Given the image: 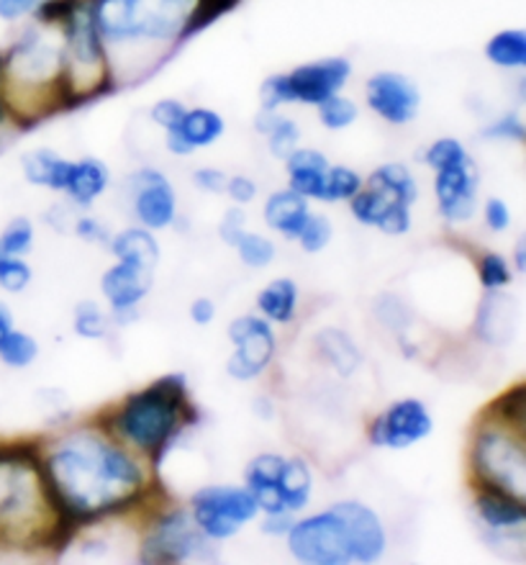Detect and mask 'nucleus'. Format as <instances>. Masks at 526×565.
Segmentation results:
<instances>
[{"instance_id": "nucleus-41", "label": "nucleus", "mask_w": 526, "mask_h": 565, "mask_svg": "<svg viewBox=\"0 0 526 565\" xmlns=\"http://www.w3.org/2000/svg\"><path fill=\"white\" fill-rule=\"evenodd\" d=\"M375 226H378L380 232L390 234V237L406 234L408 230H411V206H408V203H404V201H390Z\"/></svg>"}, {"instance_id": "nucleus-34", "label": "nucleus", "mask_w": 526, "mask_h": 565, "mask_svg": "<svg viewBox=\"0 0 526 565\" xmlns=\"http://www.w3.org/2000/svg\"><path fill=\"white\" fill-rule=\"evenodd\" d=\"M239 257L247 268H267L275 260V245L267 237H260V234L253 232H241V237L237 239Z\"/></svg>"}, {"instance_id": "nucleus-49", "label": "nucleus", "mask_w": 526, "mask_h": 565, "mask_svg": "<svg viewBox=\"0 0 526 565\" xmlns=\"http://www.w3.org/2000/svg\"><path fill=\"white\" fill-rule=\"evenodd\" d=\"M193 180H195V185L203 188V191H208V193H222L224 188H226V175H224L222 170H216V168L195 170Z\"/></svg>"}, {"instance_id": "nucleus-4", "label": "nucleus", "mask_w": 526, "mask_h": 565, "mask_svg": "<svg viewBox=\"0 0 526 565\" xmlns=\"http://www.w3.org/2000/svg\"><path fill=\"white\" fill-rule=\"evenodd\" d=\"M193 0H98L100 34L111 42L178 34Z\"/></svg>"}, {"instance_id": "nucleus-16", "label": "nucleus", "mask_w": 526, "mask_h": 565, "mask_svg": "<svg viewBox=\"0 0 526 565\" xmlns=\"http://www.w3.org/2000/svg\"><path fill=\"white\" fill-rule=\"evenodd\" d=\"M516 327H519V303L516 298L491 290L489 298H483L477 309L475 332L489 344H508L514 340Z\"/></svg>"}, {"instance_id": "nucleus-11", "label": "nucleus", "mask_w": 526, "mask_h": 565, "mask_svg": "<svg viewBox=\"0 0 526 565\" xmlns=\"http://www.w3.org/2000/svg\"><path fill=\"white\" fill-rule=\"evenodd\" d=\"M434 193L439 211H442L447 222L460 224L473 218L477 206V168L470 160V154L465 160L450 164V168L437 170Z\"/></svg>"}, {"instance_id": "nucleus-51", "label": "nucleus", "mask_w": 526, "mask_h": 565, "mask_svg": "<svg viewBox=\"0 0 526 565\" xmlns=\"http://www.w3.org/2000/svg\"><path fill=\"white\" fill-rule=\"evenodd\" d=\"M290 527H293V520H290V512L267 514V520L262 522V532H267V535H288Z\"/></svg>"}, {"instance_id": "nucleus-47", "label": "nucleus", "mask_w": 526, "mask_h": 565, "mask_svg": "<svg viewBox=\"0 0 526 565\" xmlns=\"http://www.w3.org/2000/svg\"><path fill=\"white\" fill-rule=\"evenodd\" d=\"M245 230H247V226H245V214H241L239 209L226 211L224 222H222V226H218V232H222V239L229 247L237 245V239L241 237V232H245Z\"/></svg>"}, {"instance_id": "nucleus-18", "label": "nucleus", "mask_w": 526, "mask_h": 565, "mask_svg": "<svg viewBox=\"0 0 526 565\" xmlns=\"http://www.w3.org/2000/svg\"><path fill=\"white\" fill-rule=\"evenodd\" d=\"M282 462H286V458H280V455H260V458H255L247 468V489L255 497L260 512L265 514L288 512L278 491Z\"/></svg>"}, {"instance_id": "nucleus-9", "label": "nucleus", "mask_w": 526, "mask_h": 565, "mask_svg": "<svg viewBox=\"0 0 526 565\" xmlns=\"http://www.w3.org/2000/svg\"><path fill=\"white\" fill-rule=\"evenodd\" d=\"M365 98L371 111L394 127L411 124L421 106L419 88L400 73H375L365 85Z\"/></svg>"}, {"instance_id": "nucleus-23", "label": "nucleus", "mask_w": 526, "mask_h": 565, "mask_svg": "<svg viewBox=\"0 0 526 565\" xmlns=\"http://www.w3.org/2000/svg\"><path fill=\"white\" fill-rule=\"evenodd\" d=\"M316 344L326 363L336 373L344 375V379L355 373L359 363H363V352L357 350L355 340L347 332H342V329H324V332H319Z\"/></svg>"}, {"instance_id": "nucleus-25", "label": "nucleus", "mask_w": 526, "mask_h": 565, "mask_svg": "<svg viewBox=\"0 0 526 565\" xmlns=\"http://www.w3.org/2000/svg\"><path fill=\"white\" fill-rule=\"evenodd\" d=\"M311 489H313V478L311 470L303 460H286L282 462L280 478H278V491L282 504H286L288 512H298L309 504L311 499Z\"/></svg>"}, {"instance_id": "nucleus-28", "label": "nucleus", "mask_w": 526, "mask_h": 565, "mask_svg": "<svg viewBox=\"0 0 526 565\" xmlns=\"http://www.w3.org/2000/svg\"><path fill=\"white\" fill-rule=\"evenodd\" d=\"M485 57L496 67L504 70H522L526 67V31L524 29H506L491 36L485 44Z\"/></svg>"}, {"instance_id": "nucleus-50", "label": "nucleus", "mask_w": 526, "mask_h": 565, "mask_svg": "<svg viewBox=\"0 0 526 565\" xmlns=\"http://www.w3.org/2000/svg\"><path fill=\"white\" fill-rule=\"evenodd\" d=\"M214 317H216V306L211 298H195V301L191 303V319L195 321V324L206 327L214 321Z\"/></svg>"}, {"instance_id": "nucleus-20", "label": "nucleus", "mask_w": 526, "mask_h": 565, "mask_svg": "<svg viewBox=\"0 0 526 565\" xmlns=\"http://www.w3.org/2000/svg\"><path fill=\"white\" fill-rule=\"evenodd\" d=\"M21 170L23 178H26L31 185L65 191L73 162L62 160L57 152H52V149H34V152H26L21 157Z\"/></svg>"}, {"instance_id": "nucleus-46", "label": "nucleus", "mask_w": 526, "mask_h": 565, "mask_svg": "<svg viewBox=\"0 0 526 565\" xmlns=\"http://www.w3.org/2000/svg\"><path fill=\"white\" fill-rule=\"evenodd\" d=\"M226 193L232 195L234 203H239V206H245V203H253L255 195H257V185L249 180L247 175H234L226 180Z\"/></svg>"}, {"instance_id": "nucleus-8", "label": "nucleus", "mask_w": 526, "mask_h": 565, "mask_svg": "<svg viewBox=\"0 0 526 565\" xmlns=\"http://www.w3.org/2000/svg\"><path fill=\"white\" fill-rule=\"evenodd\" d=\"M229 340L234 342V355L226 363V371L237 381L257 379L275 352V334L270 321L260 317L234 319L229 324Z\"/></svg>"}, {"instance_id": "nucleus-39", "label": "nucleus", "mask_w": 526, "mask_h": 565, "mask_svg": "<svg viewBox=\"0 0 526 565\" xmlns=\"http://www.w3.org/2000/svg\"><path fill=\"white\" fill-rule=\"evenodd\" d=\"M31 282V268L26 260H21V257H13V255H6L3 263H0V288L6 290V294H21V290H26Z\"/></svg>"}, {"instance_id": "nucleus-24", "label": "nucleus", "mask_w": 526, "mask_h": 565, "mask_svg": "<svg viewBox=\"0 0 526 565\" xmlns=\"http://www.w3.org/2000/svg\"><path fill=\"white\" fill-rule=\"evenodd\" d=\"M255 129L267 137V147H270V152L278 157V160H286V157L298 147V139H301V131H298L293 119L278 116V111H267V108L257 114Z\"/></svg>"}, {"instance_id": "nucleus-38", "label": "nucleus", "mask_w": 526, "mask_h": 565, "mask_svg": "<svg viewBox=\"0 0 526 565\" xmlns=\"http://www.w3.org/2000/svg\"><path fill=\"white\" fill-rule=\"evenodd\" d=\"M465 157H468L465 147H462L458 139L442 137V139H437L434 145L427 149V154H423V162H427L429 168L437 172V170H442V168H450V164H454V162L465 160Z\"/></svg>"}, {"instance_id": "nucleus-19", "label": "nucleus", "mask_w": 526, "mask_h": 565, "mask_svg": "<svg viewBox=\"0 0 526 565\" xmlns=\"http://www.w3.org/2000/svg\"><path fill=\"white\" fill-rule=\"evenodd\" d=\"M311 216L309 201L296 191H278L272 193L265 203V222L270 230L286 234V237L296 239L298 232L303 230L305 218Z\"/></svg>"}, {"instance_id": "nucleus-31", "label": "nucleus", "mask_w": 526, "mask_h": 565, "mask_svg": "<svg viewBox=\"0 0 526 565\" xmlns=\"http://www.w3.org/2000/svg\"><path fill=\"white\" fill-rule=\"evenodd\" d=\"M350 201H352L350 209H352V214H355L357 222L365 224V226H375V224H378L383 211H386L388 203L396 201V199H394V195H388L386 191H380V188L367 185V191L359 188V191L352 195Z\"/></svg>"}, {"instance_id": "nucleus-10", "label": "nucleus", "mask_w": 526, "mask_h": 565, "mask_svg": "<svg viewBox=\"0 0 526 565\" xmlns=\"http://www.w3.org/2000/svg\"><path fill=\"white\" fill-rule=\"evenodd\" d=\"M431 429H434V422H431L427 406L416 398H404L375 419L371 439L373 445L388 447V450H406L419 439L429 437Z\"/></svg>"}, {"instance_id": "nucleus-26", "label": "nucleus", "mask_w": 526, "mask_h": 565, "mask_svg": "<svg viewBox=\"0 0 526 565\" xmlns=\"http://www.w3.org/2000/svg\"><path fill=\"white\" fill-rule=\"evenodd\" d=\"M111 249L119 260L144 265L149 270H154L157 260H160V245H157V239L149 234V230L121 232L119 237L111 242Z\"/></svg>"}, {"instance_id": "nucleus-30", "label": "nucleus", "mask_w": 526, "mask_h": 565, "mask_svg": "<svg viewBox=\"0 0 526 565\" xmlns=\"http://www.w3.org/2000/svg\"><path fill=\"white\" fill-rule=\"evenodd\" d=\"M36 355H39L36 340L26 332H19V329H11V332L3 337V342H0V363L8 367H15V371L29 367L36 360Z\"/></svg>"}, {"instance_id": "nucleus-32", "label": "nucleus", "mask_w": 526, "mask_h": 565, "mask_svg": "<svg viewBox=\"0 0 526 565\" xmlns=\"http://www.w3.org/2000/svg\"><path fill=\"white\" fill-rule=\"evenodd\" d=\"M319 121L324 124L326 129H347L357 121V104L350 100L347 96H340L334 93L332 98H326L324 104H319Z\"/></svg>"}, {"instance_id": "nucleus-17", "label": "nucleus", "mask_w": 526, "mask_h": 565, "mask_svg": "<svg viewBox=\"0 0 526 565\" xmlns=\"http://www.w3.org/2000/svg\"><path fill=\"white\" fill-rule=\"evenodd\" d=\"M288 175H290V191L301 193L303 199H319L324 201L326 195V172L332 164L316 149H293L286 157Z\"/></svg>"}, {"instance_id": "nucleus-48", "label": "nucleus", "mask_w": 526, "mask_h": 565, "mask_svg": "<svg viewBox=\"0 0 526 565\" xmlns=\"http://www.w3.org/2000/svg\"><path fill=\"white\" fill-rule=\"evenodd\" d=\"M39 3H42V0H0V21H21L23 15L34 13Z\"/></svg>"}, {"instance_id": "nucleus-35", "label": "nucleus", "mask_w": 526, "mask_h": 565, "mask_svg": "<svg viewBox=\"0 0 526 565\" xmlns=\"http://www.w3.org/2000/svg\"><path fill=\"white\" fill-rule=\"evenodd\" d=\"M73 327L85 340H100L108 332V319L96 301H80L75 309Z\"/></svg>"}, {"instance_id": "nucleus-13", "label": "nucleus", "mask_w": 526, "mask_h": 565, "mask_svg": "<svg viewBox=\"0 0 526 565\" xmlns=\"http://www.w3.org/2000/svg\"><path fill=\"white\" fill-rule=\"evenodd\" d=\"M139 191L133 199V211L147 230H164L175 218V191L168 178L157 170H141L137 175Z\"/></svg>"}, {"instance_id": "nucleus-54", "label": "nucleus", "mask_w": 526, "mask_h": 565, "mask_svg": "<svg viewBox=\"0 0 526 565\" xmlns=\"http://www.w3.org/2000/svg\"><path fill=\"white\" fill-rule=\"evenodd\" d=\"M516 268L522 273L526 270V242L519 239V245H516Z\"/></svg>"}, {"instance_id": "nucleus-55", "label": "nucleus", "mask_w": 526, "mask_h": 565, "mask_svg": "<svg viewBox=\"0 0 526 565\" xmlns=\"http://www.w3.org/2000/svg\"><path fill=\"white\" fill-rule=\"evenodd\" d=\"M3 257H6V253H3V249H0V263H3Z\"/></svg>"}, {"instance_id": "nucleus-15", "label": "nucleus", "mask_w": 526, "mask_h": 565, "mask_svg": "<svg viewBox=\"0 0 526 565\" xmlns=\"http://www.w3.org/2000/svg\"><path fill=\"white\" fill-rule=\"evenodd\" d=\"M226 129L224 116L211 108H191L175 127L168 129V149L172 154H191L193 149L214 145Z\"/></svg>"}, {"instance_id": "nucleus-21", "label": "nucleus", "mask_w": 526, "mask_h": 565, "mask_svg": "<svg viewBox=\"0 0 526 565\" xmlns=\"http://www.w3.org/2000/svg\"><path fill=\"white\" fill-rule=\"evenodd\" d=\"M477 514L493 530H522L526 522L522 499H516L506 491L489 489V486L477 497Z\"/></svg>"}, {"instance_id": "nucleus-12", "label": "nucleus", "mask_w": 526, "mask_h": 565, "mask_svg": "<svg viewBox=\"0 0 526 565\" xmlns=\"http://www.w3.org/2000/svg\"><path fill=\"white\" fill-rule=\"evenodd\" d=\"M201 530L191 524L185 512H172L157 524L144 543V563H178L201 551Z\"/></svg>"}, {"instance_id": "nucleus-29", "label": "nucleus", "mask_w": 526, "mask_h": 565, "mask_svg": "<svg viewBox=\"0 0 526 565\" xmlns=\"http://www.w3.org/2000/svg\"><path fill=\"white\" fill-rule=\"evenodd\" d=\"M371 185L380 188V191L394 195L396 201L408 203V206H414L416 199H419V188H416L414 175L408 172L406 164L400 162H388L375 170L371 175Z\"/></svg>"}, {"instance_id": "nucleus-37", "label": "nucleus", "mask_w": 526, "mask_h": 565, "mask_svg": "<svg viewBox=\"0 0 526 565\" xmlns=\"http://www.w3.org/2000/svg\"><path fill=\"white\" fill-rule=\"evenodd\" d=\"M332 234H334V230H332V222H329L326 216H309L305 218V224H303V230L298 232V242H301V247L305 249V253H321V249H324L329 242H332Z\"/></svg>"}, {"instance_id": "nucleus-14", "label": "nucleus", "mask_w": 526, "mask_h": 565, "mask_svg": "<svg viewBox=\"0 0 526 565\" xmlns=\"http://www.w3.org/2000/svg\"><path fill=\"white\" fill-rule=\"evenodd\" d=\"M152 276L154 270L144 268V265L121 260L106 270L100 288H104V296L116 313H129L137 309V303L152 288Z\"/></svg>"}, {"instance_id": "nucleus-33", "label": "nucleus", "mask_w": 526, "mask_h": 565, "mask_svg": "<svg viewBox=\"0 0 526 565\" xmlns=\"http://www.w3.org/2000/svg\"><path fill=\"white\" fill-rule=\"evenodd\" d=\"M34 247V224L26 216L13 218L11 224H6V230L0 232V249L6 255L23 257L29 249Z\"/></svg>"}, {"instance_id": "nucleus-43", "label": "nucleus", "mask_w": 526, "mask_h": 565, "mask_svg": "<svg viewBox=\"0 0 526 565\" xmlns=\"http://www.w3.org/2000/svg\"><path fill=\"white\" fill-rule=\"evenodd\" d=\"M185 111H187V108L180 104V100H175V98L157 100V104L152 106V121L160 124V127L168 131V129L175 127L180 119H183Z\"/></svg>"}, {"instance_id": "nucleus-6", "label": "nucleus", "mask_w": 526, "mask_h": 565, "mask_svg": "<svg viewBox=\"0 0 526 565\" xmlns=\"http://www.w3.org/2000/svg\"><path fill=\"white\" fill-rule=\"evenodd\" d=\"M260 507L249 489L237 486H206L193 497V520L203 537L226 540L237 535L241 524L253 522Z\"/></svg>"}, {"instance_id": "nucleus-7", "label": "nucleus", "mask_w": 526, "mask_h": 565, "mask_svg": "<svg viewBox=\"0 0 526 565\" xmlns=\"http://www.w3.org/2000/svg\"><path fill=\"white\" fill-rule=\"evenodd\" d=\"M524 447L519 443L501 435H483L475 445V470L481 473L483 483L489 489H498L512 493V497H524Z\"/></svg>"}, {"instance_id": "nucleus-42", "label": "nucleus", "mask_w": 526, "mask_h": 565, "mask_svg": "<svg viewBox=\"0 0 526 565\" xmlns=\"http://www.w3.org/2000/svg\"><path fill=\"white\" fill-rule=\"evenodd\" d=\"M483 137L485 139H496V141H506V139L524 141L526 139V127H524L519 114H506V116H501V119L493 121L491 127L483 131Z\"/></svg>"}, {"instance_id": "nucleus-36", "label": "nucleus", "mask_w": 526, "mask_h": 565, "mask_svg": "<svg viewBox=\"0 0 526 565\" xmlns=\"http://www.w3.org/2000/svg\"><path fill=\"white\" fill-rule=\"evenodd\" d=\"M359 188H363V178H359L352 168L336 164V168H329V172H326V195H324V201L352 199V195H355Z\"/></svg>"}, {"instance_id": "nucleus-3", "label": "nucleus", "mask_w": 526, "mask_h": 565, "mask_svg": "<svg viewBox=\"0 0 526 565\" xmlns=\"http://www.w3.org/2000/svg\"><path fill=\"white\" fill-rule=\"evenodd\" d=\"M185 402L183 375H168L152 388L131 396L116 417V429L141 450H160L180 422V406Z\"/></svg>"}, {"instance_id": "nucleus-2", "label": "nucleus", "mask_w": 526, "mask_h": 565, "mask_svg": "<svg viewBox=\"0 0 526 565\" xmlns=\"http://www.w3.org/2000/svg\"><path fill=\"white\" fill-rule=\"evenodd\" d=\"M386 530L371 507L357 501L334 504L309 520L293 522L288 547L296 561L313 565L373 563L386 553Z\"/></svg>"}, {"instance_id": "nucleus-45", "label": "nucleus", "mask_w": 526, "mask_h": 565, "mask_svg": "<svg viewBox=\"0 0 526 565\" xmlns=\"http://www.w3.org/2000/svg\"><path fill=\"white\" fill-rule=\"evenodd\" d=\"M485 224H489L493 232H506L508 226H512V209H508L501 199H491L485 203Z\"/></svg>"}, {"instance_id": "nucleus-53", "label": "nucleus", "mask_w": 526, "mask_h": 565, "mask_svg": "<svg viewBox=\"0 0 526 565\" xmlns=\"http://www.w3.org/2000/svg\"><path fill=\"white\" fill-rule=\"evenodd\" d=\"M11 329H13V313L3 301H0V342H3V337L11 332Z\"/></svg>"}, {"instance_id": "nucleus-22", "label": "nucleus", "mask_w": 526, "mask_h": 565, "mask_svg": "<svg viewBox=\"0 0 526 565\" xmlns=\"http://www.w3.org/2000/svg\"><path fill=\"white\" fill-rule=\"evenodd\" d=\"M108 188V168L96 157H85L80 162H73L69 170V180L65 193L73 195L75 203L80 206H90Z\"/></svg>"}, {"instance_id": "nucleus-40", "label": "nucleus", "mask_w": 526, "mask_h": 565, "mask_svg": "<svg viewBox=\"0 0 526 565\" xmlns=\"http://www.w3.org/2000/svg\"><path fill=\"white\" fill-rule=\"evenodd\" d=\"M481 282L489 290H501L512 282V268H508L504 255L489 253L481 257Z\"/></svg>"}, {"instance_id": "nucleus-1", "label": "nucleus", "mask_w": 526, "mask_h": 565, "mask_svg": "<svg viewBox=\"0 0 526 565\" xmlns=\"http://www.w3.org/2000/svg\"><path fill=\"white\" fill-rule=\"evenodd\" d=\"M141 470L121 447L73 437L46 462V499L62 516H96L137 499Z\"/></svg>"}, {"instance_id": "nucleus-44", "label": "nucleus", "mask_w": 526, "mask_h": 565, "mask_svg": "<svg viewBox=\"0 0 526 565\" xmlns=\"http://www.w3.org/2000/svg\"><path fill=\"white\" fill-rule=\"evenodd\" d=\"M375 311H378L380 324H386V327H390V329H400V327H404L406 309H404V303L398 301V298H394V296H380V298H378V306H375Z\"/></svg>"}, {"instance_id": "nucleus-52", "label": "nucleus", "mask_w": 526, "mask_h": 565, "mask_svg": "<svg viewBox=\"0 0 526 565\" xmlns=\"http://www.w3.org/2000/svg\"><path fill=\"white\" fill-rule=\"evenodd\" d=\"M75 230L83 239H90V242H104L106 239V230L96 222V218H80Z\"/></svg>"}, {"instance_id": "nucleus-27", "label": "nucleus", "mask_w": 526, "mask_h": 565, "mask_svg": "<svg viewBox=\"0 0 526 565\" xmlns=\"http://www.w3.org/2000/svg\"><path fill=\"white\" fill-rule=\"evenodd\" d=\"M298 288L290 278L272 280L270 286L260 290L257 296V309H260L267 319L278 321V324H288L296 313Z\"/></svg>"}, {"instance_id": "nucleus-5", "label": "nucleus", "mask_w": 526, "mask_h": 565, "mask_svg": "<svg viewBox=\"0 0 526 565\" xmlns=\"http://www.w3.org/2000/svg\"><path fill=\"white\" fill-rule=\"evenodd\" d=\"M352 62L347 57H326L296 67L288 75H270L260 88L262 108L278 111L286 104L319 106L347 85Z\"/></svg>"}]
</instances>
